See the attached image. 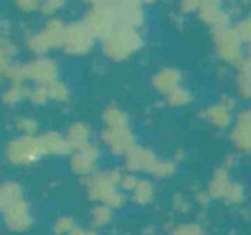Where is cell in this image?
I'll return each mask as SVG.
<instances>
[{"mask_svg":"<svg viewBox=\"0 0 251 235\" xmlns=\"http://www.w3.org/2000/svg\"><path fill=\"white\" fill-rule=\"evenodd\" d=\"M122 174L117 170L105 172H92L85 176L84 183L87 186L88 196L92 200H99L102 205L110 208H119L125 205V195L119 190Z\"/></svg>","mask_w":251,"mask_h":235,"instance_id":"6da1fadb","label":"cell"},{"mask_svg":"<svg viewBox=\"0 0 251 235\" xmlns=\"http://www.w3.org/2000/svg\"><path fill=\"white\" fill-rule=\"evenodd\" d=\"M144 45V38L137 28L117 27L102 38V51L115 62L130 59Z\"/></svg>","mask_w":251,"mask_h":235,"instance_id":"7a4b0ae2","label":"cell"},{"mask_svg":"<svg viewBox=\"0 0 251 235\" xmlns=\"http://www.w3.org/2000/svg\"><path fill=\"white\" fill-rule=\"evenodd\" d=\"M66 24L59 18H50L35 34L27 38V48L36 55H44L52 49L62 48Z\"/></svg>","mask_w":251,"mask_h":235,"instance_id":"3957f363","label":"cell"},{"mask_svg":"<svg viewBox=\"0 0 251 235\" xmlns=\"http://www.w3.org/2000/svg\"><path fill=\"white\" fill-rule=\"evenodd\" d=\"M95 35L87 24L82 21H74L64 27L62 48L64 52L73 56H81L90 52L95 45Z\"/></svg>","mask_w":251,"mask_h":235,"instance_id":"277c9868","label":"cell"},{"mask_svg":"<svg viewBox=\"0 0 251 235\" xmlns=\"http://www.w3.org/2000/svg\"><path fill=\"white\" fill-rule=\"evenodd\" d=\"M212 39L218 56L227 64L240 63L243 59V42L233 32L230 26L211 28Z\"/></svg>","mask_w":251,"mask_h":235,"instance_id":"5b68a950","label":"cell"},{"mask_svg":"<svg viewBox=\"0 0 251 235\" xmlns=\"http://www.w3.org/2000/svg\"><path fill=\"white\" fill-rule=\"evenodd\" d=\"M35 135H21L13 139L6 147V157L11 164L28 165L35 163L41 157Z\"/></svg>","mask_w":251,"mask_h":235,"instance_id":"8992f818","label":"cell"},{"mask_svg":"<svg viewBox=\"0 0 251 235\" xmlns=\"http://www.w3.org/2000/svg\"><path fill=\"white\" fill-rule=\"evenodd\" d=\"M109 4L116 28L126 27L140 29L144 24L145 13L143 3H140L138 0H109Z\"/></svg>","mask_w":251,"mask_h":235,"instance_id":"52a82bcc","label":"cell"},{"mask_svg":"<svg viewBox=\"0 0 251 235\" xmlns=\"http://www.w3.org/2000/svg\"><path fill=\"white\" fill-rule=\"evenodd\" d=\"M21 74L25 82L35 83V86L48 84L59 76V67L54 60L39 56L27 63L21 64Z\"/></svg>","mask_w":251,"mask_h":235,"instance_id":"ba28073f","label":"cell"},{"mask_svg":"<svg viewBox=\"0 0 251 235\" xmlns=\"http://www.w3.org/2000/svg\"><path fill=\"white\" fill-rule=\"evenodd\" d=\"M84 23L92 31L95 38H100V39L116 28L109 1L92 4L85 14Z\"/></svg>","mask_w":251,"mask_h":235,"instance_id":"9c48e42d","label":"cell"},{"mask_svg":"<svg viewBox=\"0 0 251 235\" xmlns=\"http://www.w3.org/2000/svg\"><path fill=\"white\" fill-rule=\"evenodd\" d=\"M100 137L109 150L116 155H125L135 145L134 133L131 132L130 125L105 126Z\"/></svg>","mask_w":251,"mask_h":235,"instance_id":"30bf717a","label":"cell"},{"mask_svg":"<svg viewBox=\"0 0 251 235\" xmlns=\"http://www.w3.org/2000/svg\"><path fill=\"white\" fill-rule=\"evenodd\" d=\"M99 148L92 143L82 145L72 151L70 157V168L73 172L87 176L95 171L99 161Z\"/></svg>","mask_w":251,"mask_h":235,"instance_id":"8fae6325","label":"cell"},{"mask_svg":"<svg viewBox=\"0 0 251 235\" xmlns=\"http://www.w3.org/2000/svg\"><path fill=\"white\" fill-rule=\"evenodd\" d=\"M159 158L148 147L134 145L125 154L126 168L133 172H150L152 174Z\"/></svg>","mask_w":251,"mask_h":235,"instance_id":"7c38bea8","label":"cell"},{"mask_svg":"<svg viewBox=\"0 0 251 235\" xmlns=\"http://www.w3.org/2000/svg\"><path fill=\"white\" fill-rule=\"evenodd\" d=\"M233 100L222 98L219 102L204 109L202 117L216 129H226L233 123Z\"/></svg>","mask_w":251,"mask_h":235,"instance_id":"4fadbf2b","label":"cell"},{"mask_svg":"<svg viewBox=\"0 0 251 235\" xmlns=\"http://www.w3.org/2000/svg\"><path fill=\"white\" fill-rule=\"evenodd\" d=\"M3 214H4V223L11 231H24L32 226V216L29 213V207L27 202H24L23 199L13 203L10 207L3 211Z\"/></svg>","mask_w":251,"mask_h":235,"instance_id":"5bb4252c","label":"cell"},{"mask_svg":"<svg viewBox=\"0 0 251 235\" xmlns=\"http://www.w3.org/2000/svg\"><path fill=\"white\" fill-rule=\"evenodd\" d=\"M198 14L211 28L230 26V14L224 9L221 0H204L198 9Z\"/></svg>","mask_w":251,"mask_h":235,"instance_id":"9a60e30c","label":"cell"},{"mask_svg":"<svg viewBox=\"0 0 251 235\" xmlns=\"http://www.w3.org/2000/svg\"><path fill=\"white\" fill-rule=\"evenodd\" d=\"M232 142L237 150L249 153L251 148V114L250 109L242 111L234 119Z\"/></svg>","mask_w":251,"mask_h":235,"instance_id":"2e32d148","label":"cell"},{"mask_svg":"<svg viewBox=\"0 0 251 235\" xmlns=\"http://www.w3.org/2000/svg\"><path fill=\"white\" fill-rule=\"evenodd\" d=\"M181 73L175 67H163L159 72L155 73L152 77V86L155 90L158 91L161 95L166 97L172 91L179 88L181 84Z\"/></svg>","mask_w":251,"mask_h":235,"instance_id":"e0dca14e","label":"cell"},{"mask_svg":"<svg viewBox=\"0 0 251 235\" xmlns=\"http://www.w3.org/2000/svg\"><path fill=\"white\" fill-rule=\"evenodd\" d=\"M36 139L42 155H64L72 153V147L69 146L66 137L57 132H46Z\"/></svg>","mask_w":251,"mask_h":235,"instance_id":"ac0fdd59","label":"cell"},{"mask_svg":"<svg viewBox=\"0 0 251 235\" xmlns=\"http://www.w3.org/2000/svg\"><path fill=\"white\" fill-rule=\"evenodd\" d=\"M92 136V129L90 127L88 123L85 122H73L70 126L67 127L66 132V140L69 146L72 147V151L74 148L80 147L82 145L90 143V139Z\"/></svg>","mask_w":251,"mask_h":235,"instance_id":"d6986e66","label":"cell"},{"mask_svg":"<svg viewBox=\"0 0 251 235\" xmlns=\"http://www.w3.org/2000/svg\"><path fill=\"white\" fill-rule=\"evenodd\" d=\"M232 183L230 181V175L226 168H218L212 176V179L209 182V186H208V192L212 198L216 199H226L229 190L232 188Z\"/></svg>","mask_w":251,"mask_h":235,"instance_id":"ffe728a7","label":"cell"},{"mask_svg":"<svg viewBox=\"0 0 251 235\" xmlns=\"http://www.w3.org/2000/svg\"><path fill=\"white\" fill-rule=\"evenodd\" d=\"M237 76H236V86L239 94L244 100H249L251 95V63L249 58H243L240 63L237 64Z\"/></svg>","mask_w":251,"mask_h":235,"instance_id":"44dd1931","label":"cell"},{"mask_svg":"<svg viewBox=\"0 0 251 235\" xmlns=\"http://www.w3.org/2000/svg\"><path fill=\"white\" fill-rule=\"evenodd\" d=\"M20 199H23V189L17 182L10 181L0 185V211H4Z\"/></svg>","mask_w":251,"mask_h":235,"instance_id":"7402d4cb","label":"cell"},{"mask_svg":"<svg viewBox=\"0 0 251 235\" xmlns=\"http://www.w3.org/2000/svg\"><path fill=\"white\" fill-rule=\"evenodd\" d=\"M31 87H28L25 82H11L9 87L1 95V101L7 105H14L24 98H28Z\"/></svg>","mask_w":251,"mask_h":235,"instance_id":"603a6c76","label":"cell"},{"mask_svg":"<svg viewBox=\"0 0 251 235\" xmlns=\"http://www.w3.org/2000/svg\"><path fill=\"white\" fill-rule=\"evenodd\" d=\"M130 192H131V199L141 206L151 203V200L153 199V193H155L151 182L147 179H138V178Z\"/></svg>","mask_w":251,"mask_h":235,"instance_id":"cb8c5ba5","label":"cell"},{"mask_svg":"<svg viewBox=\"0 0 251 235\" xmlns=\"http://www.w3.org/2000/svg\"><path fill=\"white\" fill-rule=\"evenodd\" d=\"M16 56V45L7 38H0V76L6 77V73L13 66V59Z\"/></svg>","mask_w":251,"mask_h":235,"instance_id":"d4e9b609","label":"cell"},{"mask_svg":"<svg viewBox=\"0 0 251 235\" xmlns=\"http://www.w3.org/2000/svg\"><path fill=\"white\" fill-rule=\"evenodd\" d=\"M102 120L105 126H119V125H130L128 117L125 111L116 105H108L102 112Z\"/></svg>","mask_w":251,"mask_h":235,"instance_id":"484cf974","label":"cell"},{"mask_svg":"<svg viewBox=\"0 0 251 235\" xmlns=\"http://www.w3.org/2000/svg\"><path fill=\"white\" fill-rule=\"evenodd\" d=\"M46 90V95H48V101H57V102H63L70 97V88L67 87V84H64L62 80L54 79L48 84H44Z\"/></svg>","mask_w":251,"mask_h":235,"instance_id":"4316f807","label":"cell"},{"mask_svg":"<svg viewBox=\"0 0 251 235\" xmlns=\"http://www.w3.org/2000/svg\"><path fill=\"white\" fill-rule=\"evenodd\" d=\"M166 102L171 105V107H186L188 104H191L193 101V94L191 91L187 90L186 87L180 86L179 88H176L175 91H172L169 95L165 97Z\"/></svg>","mask_w":251,"mask_h":235,"instance_id":"83f0119b","label":"cell"},{"mask_svg":"<svg viewBox=\"0 0 251 235\" xmlns=\"http://www.w3.org/2000/svg\"><path fill=\"white\" fill-rule=\"evenodd\" d=\"M113 217V213H112V208L105 206V205H100L92 210L91 213V223L94 227H103L110 223V220Z\"/></svg>","mask_w":251,"mask_h":235,"instance_id":"f1b7e54d","label":"cell"},{"mask_svg":"<svg viewBox=\"0 0 251 235\" xmlns=\"http://www.w3.org/2000/svg\"><path fill=\"white\" fill-rule=\"evenodd\" d=\"M232 29H233L234 34L239 36V39L242 41L243 44L249 42L251 38L250 17H243L242 20H239L234 26H232Z\"/></svg>","mask_w":251,"mask_h":235,"instance_id":"f546056e","label":"cell"},{"mask_svg":"<svg viewBox=\"0 0 251 235\" xmlns=\"http://www.w3.org/2000/svg\"><path fill=\"white\" fill-rule=\"evenodd\" d=\"M66 4V0H41L39 11L44 16H53Z\"/></svg>","mask_w":251,"mask_h":235,"instance_id":"4dcf8cb0","label":"cell"},{"mask_svg":"<svg viewBox=\"0 0 251 235\" xmlns=\"http://www.w3.org/2000/svg\"><path fill=\"white\" fill-rule=\"evenodd\" d=\"M17 129L21 132V135H35L38 129V122L34 118L23 117L17 120Z\"/></svg>","mask_w":251,"mask_h":235,"instance_id":"1f68e13d","label":"cell"},{"mask_svg":"<svg viewBox=\"0 0 251 235\" xmlns=\"http://www.w3.org/2000/svg\"><path fill=\"white\" fill-rule=\"evenodd\" d=\"M74 227H75L74 218L69 217V216H64V217H60L54 223L53 231L56 234H69Z\"/></svg>","mask_w":251,"mask_h":235,"instance_id":"d6a6232c","label":"cell"},{"mask_svg":"<svg viewBox=\"0 0 251 235\" xmlns=\"http://www.w3.org/2000/svg\"><path fill=\"white\" fill-rule=\"evenodd\" d=\"M226 202L227 203H233V205H237V203H242L244 200V188H243L240 183L237 182H233L232 183V188L229 190L227 196H226Z\"/></svg>","mask_w":251,"mask_h":235,"instance_id":"836d02e7","label":"cell"},{"mask_svg":"<svg viewBox=\"0 0 251 235\" xmlns=\"http://www.w3.org/2000/svg\"><path fill=\"white\" fill-rule=\"evenodd\" d=\"M175 172V164L172 161H163L159 160V163L156 164L155 170H153L152 175L156 178H165V176H169Z\"/></svg>","mask_w":251,"mask_h":235,"instance_id":"e575fe53","label":"cell"},{"mask_svg":"<svg viewBox=\"0 0 251 235\" xmlns=\"http://www.w3.org/2000/svg\"><path fill=\"white\" fill-rule=\"evenodd\" d=\"M173 235H204L202 228L198 224L193 223H186V224H180L179 227L175 228Z\"/></svg>","mask_w":251,"mask_h":235,"instance_id":"d590c367","label":"cell"},{"mask_svg":"<svg viewBox=\"0 0 251 235\" xmlns=\"http://www.w3.org/2000/svg\"><path fill=\"white\" fill-rule=\"evenodd\" d=\"M204 0H180V10L183 13H193V11H198L201 7Z\"/></svg>","mask_w":251,"mask_h":235,"instance_id":"8d00e7d4","label":"cell"},{"mask_svg":"<svg viewBox=\"0 0 251 235\" xmlns=\"http://www.w3.org/2000/svg\"><path fill=\"white\" fill-rule=\"evenodd\" d=\"M16 4L24 11H32V10L39 9L41 0H14Z\"/></svg>","mask_w":251,"mask_h":235,"instance_id":"74e56055","label":"cell"},{"mask_svg":"<svg viewBox=\"0 0 251 235\" xmlns=\"http://www.w3.org/2000/svg\"><path fill=\"white\" fill-rule=\"evenodd\" d=\"M82 1H85V3H88V4H98V3H105V1H109V0H82Z\"/></svg>","mask_w":251,"mask_h":235,"instance_id":"f35d334b","label":"cell"},{"mask_svg":"<svg viewBox=\"0 0 251 235\" xmlns=\"http://www.w3.org/2000/svg\"><path fill=\"white\" fill-rule=\"evenodd\" d=\"M140 3H143V4H150V3H153L155 0H138Z\"/></svg>","mask_w":251,"mask_h":235,"instance_id":"ab89813d","label":"cell"},{"mask_svg":"<svg viewBox=\"0 0 251 235\" xmlns=\"http://www.w3.org/2000/svg\"><path fill=\"white\" fill-rule=\"evenodd\" d=\"M85 235H98V234H97V233H94V231H87Z\"/></svg>","mask_w":251,"mask_h":235,"instance_id":"60d3db41","label":"cell"}]
</instances>
